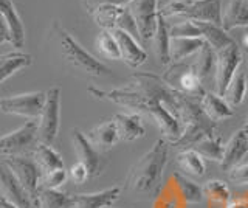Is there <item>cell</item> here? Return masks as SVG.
Segmentation results:
<instances>
[{
	"label": "cell",
	"instance_id": "obj_1",
	"mask_svg": "<svg viewBox=\"0 0 248 208\" xmlns=\"http://www.w3.org/2000/svg\"><path fill=\"white\" fill-rule=\"evenodd\" d=\"M89 94L149 117L158 126L163 140L168 142L169 146H172L182 135L180 123L177 120L175 90L170 89L158 75L137 72L130 76L126 86L112 90L89 87Z\"/></svg>",
	"mask_w": 248,
	"mask_h": 208
},
{
	"label": "cell",
	"instance_id": "obj_2",
	"mask_svg": "<svg viewBox=\"0 0 248 208\" xmlns=\"http://www.w3.org/2000/svg\"><path fill=\"white\" fill-rule=\"evenodd\" d=\"M169 144L158 138L152 148L130 168L126 177V188L138 196H152L158 191L168 163Z\"/></svg>",
	"mask_w": 248,
	"mask_h": 208
},
{
	"label": "cell",
	"instance_id": "obj_3",
	"mask_svg": "<svg viewBox=\"0 0 248 208\" xmlns=\"http://www.w3.org/2000/svg\"><path fill=\"white\" fill-rule=\"evenodd\" d=\"M177 120L180 123L182 135L172 144L180 149H189L202 138L216 135V123L209 120L200 106V98L188 96L175 90Z\"/></svg>",
	"mask_w": 248,
	"mask_h": 208
},
{
	"label": "cell",
	"instance_id": "obj_4",
	"mask_svg": "<svg viewBox=\"0 0 248 208\" xmlns=\"http://www.w3.org/2000/svg\"><path fill=\"white\" fill-rule=\"evenodd\" d=\"M53 33L58 39V45H59L62 58H64L65 63L72 65L75 70L81 72L84 75H90V76H103V75L112 73L110 68L104 63H101L99 59H96L95 56H92L79 42L73 39L72 34L65 32V30L58 24V22L53 24Z\"/></svg>",
	"mask_w": 248,
	"mask_h": 208
},
{
	"label": "cell",
	"instance_id": "obj_5",
	"mask_svg": "<svg viewBox=\"0 0 248 208\" xmlns=\"http://www.w3.org/2000/svg\"><path fill=\"white\" fill-rule=\"evenodd\" d=\"M161 78L170 89L180 92V94L196 98H202L205 95V90L202 87L203 81L196 72L194 65L188 63V59L182 61V63H170Z\"/></svg>",
	"mask_w": 248,
	"mask_h": 208
},
{
	"label": "cell",
	"instance_id": "obj_6",
	"mask_svg": "<svg viewBox=\"0 0 248 208\" xmlns=\"http://www.w3.org/2000/svg\"><path fill=\"white\" fill-rule=\"evenodd\" d=\"M46 99L37 118V142L53 144L61 126V89L54 86L45 92Z\"/></svg>",
	"mask_w": 248,
	"mask_h": 208
},
{
	"label": "cell",
	"instance_id": "obj_7",
	"mask_svg": "<svg viewBox=\"0 0 248 208\" xmlns=\"http://www.w3.org/2000/svg\"><path fill=\"white\" fill-rule=\"evenodd\" d=\"M95 24L101 27V30H123L132 34L135 39H140L138 28L134 17H132L127 6H115V5H101L90 13Z\"/></svg>",
	"mask_w": 248,
	"mask_h": 208
},
{
	"label": "cell",
	"instance_id": "obj_8",
	"mask_svg": "<svg viewBox=\"0 0 248 208\" xmlns=\"http://www.w3.org/2000/svg\"><path fill=\"white\" fill-rule=\"evenodd\" d=\"M6 166L11 169L16 179L20 182V185L28 192L31 200L39 208V191H41V169L36 165L33 157H23V156H8L2 159Z\"/></svg>",
	"mask_w": 248,
	"mask_h": 208
},
{
	"label": "cell",
	"instance_id": "obj_9",
	"mask_svg": "<svg viewBox=\"0 0 248 208\" xmlns=\"http://www.w3.org/2000/svg\"><path fill=\"white\" fill-rule=\"evenodd\" d=\"M244 63V53L240 51L237 44H231L219 51H216V72L214 82L217 95L223 96L227 92L232 76L237 72V68Z\"/></svg>",
	"mask_w": 248,
	"mask_h": 208
},
{
	"label": "cell",
	"instance_id": "obj_10",
	"mask_svg": "<svg viewBox=\"0 0 248 208\" xmlns=\"http://www.w3.org/2000/svg\"><path fill=\"white\" fill-rule=\"evenodd\" d=\"M45 99V92H28V94L0 98V112L19 115L28 120H37L42 113Z\"/></svg>",
	"mask_w": 248,
	"mask_h": 208
},
{
	"label": "cell",
	"instance_id": "obj_11",
	"mask_svg": "<svg viewBox=\"0 0 248 208\" xmlns=\"http://www.w3.org/2000/svg\"><path fill=\"white\" fill-rule=\"evenodd\" d=\"M127 10L137 24L140 39L152 41L158 22V0H132Z\"/></svg>",
	"mask_w": 248,
	"mask_h": 208
},
{
	"label": "cell",
	"instance_id": "obj_12",
	"mask_svg": "<svg viewBox=\"0 0 248 208\" xmlns=\"http://www.w3.org/2000/svg\"><path fill=\"white\" fill-rule=\"evenodd\" d=\"M37 140V121L28 120L23 126L0 137V156H19Z\"/></svg>",
	"mask_w": 248,
	"mask_h": 208
},
{
	"label": "cell",
	"instance_id": "obj_13",
	"mask_svg": "<svg viewBox=\"0 0 248 208\" xmlns=\"http://www.w3.org/2000/svg\"><path fill=\"white\" fill-rule=\"evenodd\" d=\"M0 196L17 208H37L3 160H0Z\"/></svg>",
	"mask_w": 248,
	"mask_h": 208
},
{
	"label": "cell",
	"instance_id": "obj_14",
	"mask_svg": "<svg viewBox=\"0 0 248 208\" xmlns=\"http://www.w3.org/2000/svg\"><path fill=\"white\" fill-rule=\"evenodd\" d=\"M72 143H73L78 161L87 168L90 179L92 177H98L104 166V161L101 159V152L87 140L85 134L76 128L72 129Z\"/></svg>",
	"mask_w": 248,
	"mask_h": 208
},
{
	"label": "cell",
	"instance_id": "obj_15",
	"mask_svg": "<svg viewBox=\"0 0 248 208\" xmlns=\"http://www.w3.org/2000/svg\"><path fill=\"white\" fill-rule=\"evenodd\" d=\"M121 188L110 187L96 192H84V194L72 196L68 208H112L120 197Z\"/></svg>",
	"mask_w": 248,
	"mask_h": 208
},
{
	"label": "cell",
	"instance_id": "obj_16",
	"mask_svg": "<svg viewBox=\"0 0 248 208\" xmlns=\"http://www.w3.org/2000/svg\"><path fill=\"white\" fill-rule=\"evenodd\" d=\"M112 34L115 36L116 42H118L121 59L129 67L137 68L146 63L147 53L144 51V48L140 47V44L137 42L138 39H135L132 34L123 32V30H112Z\"/></svg>",
	"mask_w": 248,
	"mask_h": 208
},
{
	"label": "cell",
	"instance_id": "obj_17",
	"mask_svg": "<svg viewBox=\"0 0 248 208\" xmlns=\"http://www.w3.org/2000/svg\"><path fill=\"white\" fill-rule=\"evenodd\" d=\"M247 154H248V134L244 129H239L231 135L228 143L225 144L223 159L220 161L222 169L223 171H230L231 168H234L245 159Z\"/></svg>",
	"mask_w": 248,
	"mask_h": 208
},
{
	"label": "cell",
	"instance_id": "obj_18",
	"mask_svg": "<svg viewBox=\"0 0 248 208\" xmlns=\"http://www.w3.org/2000/svg\"><path fill=\"white\" fill-rule=\"evenodd\" d=\"M116 130H118L120 142H135L138 138H143L146 129L143 125V117L140 113H115L113 118Z\"/></svg>",
	"mask_w": 248,
	"mask_h": 208
},
{
	"label": "cell",
	"instance_id": "obj_19",
	"mask_svg": "<svg viewBox=\"0 0 248 208\" xmlns=\"http://www.w3.org/2000/svg\"><path fill=\"white\" fill-rule=\"evenodd\" d=\"M85 137H87V140L95 146L99 152H106L108 149H112L113 146L120 142L118 130H116L113 120L99 123L95 128H92L89 132L85 134Z\"/></svg>",
	"mask_w": 248,
	"mask_h": 208
},
{
	"label": "cell",
	"instance_id": "obj_20",
	"mask_svg": "<svg viewBox=\"0 0 248 208\" xmlns=\"http://www.w3.org/2000/svg\"><path fill=\"white\" fill-rule=\"evenodd\" d=\"M0 14L3 16L11 34V44L16 48H22L25 44V28L13 0H0Z\"/></svg>",
	"mask_w": 248,
	"mask_h": 208
},
{
	"label": "cell",
	"instance_id": "obj_21",
	"mask_svg": "<svg viewBox=\"0 0 248 208\" xmlns=\"http://www.w3.org/2000/svg\"><path fill=\"white\" fill-rule=\"evenodd\" d=\"M200 106L206 117L214 123L231 118L234 115L232 107L225 101L223 96L211 94V92H205V95L200 98Z\"/></svg>",
	"mask_w": 248,
	"mask_h": 208
},
{
	"label": "cell",
	"instance_id": "obj_22",
	"mask_svg": "<svg viewBox=\"0 0 248 208\" xmlns=\"http://www.w3.org/2000/svg\"><path fill=\"white\" fill-rule=\"evenodd\" d=\"M248 27V0H231L227 10L222 11V28L231 32L234 28Z\"/></svg>",
	"mask_w": 248,
	"mask_h": 208
},
{
	"label": "cell",
	"instance_id": "obj_23",
	"mask_svg": "<svg viewBox=\"0 0 248 208\" xmlns=\"http://www.w3.org/2000/svg\"><path fill=\"white\" fill-rule=\"evenodd\" d=\"M205 44L203 37H170L169 58L170 63H182L192 58Z\"/></svg>",
	"mask_w": 248,
	"mask_h": 208
},
{
	"label": "cell",
	"instance_id": "obj_24",
	"mask_svg": "<svg viewBox=\"0 0 248 208\" xmlns=\"http://www.w3.org/2000/svg\"><path fill=\"white\" fill-rule=\"evenodd\" d=\"M33 160L41 169V174L65 168L61 154L56 149H53L51 144H45L41 142H37L33 149Z\"/></svg>",
	"mask_w": 248,
	"mask_h": 208
},
{
	"label": "cell",
	"instance_id": "obj_25",
	"mask_svg": "<svg viewBox=\"0 0 248 208\" xmlns=\"http://www.w3.org/2000/svg\"><path fill=\"white\" fill-rule=\"evenodd\" d=\"M175 163H177L178 169L182 171V174H185V176L203 177L206 173L205 159L194 149H182L177 154Z\"/></svg>",
	"mask_w": 248,
	"mask_h": 208
},
{
	"label": "cell",
	"instance_id": "obj_26",
	"mask_svg": "<svg viewBox=\"0 0 248 208\" xmlns=\"http://www.w3.org/2000/svg\"><path fill=\"white\" fill-rule=\"evenodd\" d=\"M202 190H203V199H206L209 208H227L231 199V192L228 185L223 180H208Z\"/></svg>",
	"mask_w": 248,
	"mask_h": 208
},
{
	"label": "cell",
	"instance_id": "obj_27",
	"mask_svg": "<svg viewBox=\"0 0 248 208\" xmlns=\"http://www.w3.org/2000/svg\"><path fill=\"white\" fill-rule=\"evenodd\" d=\"M192 22L200 30L203 41L211 45L214 51H219L225 47H228V45L234 44V39H232L222 27L214 25V24H208V22H197V20H192Z\"/></svg>",
	"mask_w": 248,
	"mask_h": 208
},
{
	"label": "cell",
	"instance_id": "obj_28",
	"mask_svg": "<svg viewBox=\"0 0 248 208\" xmlns=\"http://www.w3.org/2000/svg\"><path fill=\"white\" fill-rule=\"evenodd\" d=\"M31 64H33V58L28 53L11 51L6 53V55H2L0 56V84L10 78V76H13L16 72L30 67Z\"/></svg>",
	"mask_w": 248,
	"mask_h": 208
},
{
	"label": "cell",
	"instance_id": "obj_29",
	"mask_svg": "<svg viewBox=\"0 0 248 208\" xmlns=\"http://www.w3.org/2000/svg\"><path fill=\"white\" fill-rule=\"evenodd\" d=\"M248 90V80H247V68L240 65L237 72L232 76L230 86L223 95V99L227 101L232 109L244 103L245 95Z\"/></svg>",
	"mask_w": 248,
	"mask_h": 208
},
{
	"label": "cell",
	"instance_id": "obj_30",
	"mask_svg": "<svg viewBox=\"0 0 248 208\" xmlns=\"http://www.w3.org/2000/svg\"><path fill=\"white\" fill-rule=\"evenodd\" d=\"M172 182L185 205L202 202V199H203V190H202V187H199L196 182H192L188 176H185L182 173H174Z\"/></svg>",
	"mask_w": 248,
	"mask_h": 208
},
{
	"label": "cell",
	"instance_id": "obj_31",
	"mask_svg": "<svg viewBox=\"0 0 248 208\" xmlns=\"http://www.w3.org/2000/svg\"><path fill=\"white\" fill-rule=\"evenodd\" d=\"M154 50L157 59L161 65H169L170 58H169V44H170V36H169V28L165 17L158 13V22H157V30L154 34Z\"/></svg>",
	"mask_w": 248,
	"mask_h": 208
},
{
	"label": "cell",
	"instance_id": "obj_32",
	"mask_svg": "<svg viewBox=\"0 0 248 208\" xmlns=\"http://www.w3.org/2000/svg\"><path fill=\"white\" fill-rule=\"evenodd\" d=\"M192 58L194 61L191 64L196 68V72L199 73L202 81L211 78L213 73L216 72V51L211 45L205 42L202 45V48Z\"/></svg>",
	"mask_w": 248,
	"mask_h": 208
},
{
	"label": "cell",
	"instance_id": "obj_33",
	"mask_svg": "<svg viewBox=\"0 0 248 208\" xmlns=\"http://www.w3.org/2000/svg\"><path fill=\"white\" fill-rule=\"evenodd\" d=\"M189 149H194L199 152L205 160H213V161H222L223 159V151H225V144L222 142V137L219 134L202 138L200 142H197L194 146H191Z\"/></svg>",
	"mask_w": 248,
	"mask_h": 208
},
{
	"label": "cell",
	"instance_id": "obj_34",
	"mask_svg": "<svg viewBox=\"0 0 248 208\" xmlns=\"http://www.w3.org/2000/svg\"><path fill=\"white\" fill-rule=\"evenodd\" d=\"M95 45H96V50L101 56H104L107 59H112V61L121 59L118 42H116L115 36L112 34V32H108V30H101L98 37H96Z\"/></svg>",
	"mask_w": 248,
	"mask_h": 208
},
{
	"label": "cell",
	"instance_id": "obj_35",
	"mask_svg": "<svg viewBox=\"0 0 248 208\" xmlns=\"http://www.w3.org/2000/svg\"><path fill=\"white\" fill-rule=\"evenodd\" d=\"M72 196L59 190L41 188L39 191V208H68Z\"/></svg>",
	"mask_w": 248,
	"mask_h": 208
},
{
	"label": "cell",
	"instance_id": "obj_36",
	"mask_svg": "<svg viewBox=\"0 0 248 208\" xmlns=\"http://www.w3.org/2000/svg\"><path fill=\"white\" fill-rule=\"evenodd\" d=\"M68 179V171L65 168L50 171L41 176V188H50V190H59Z\"/></svg>",
	"mask_w": 248,
	"mask_h": 208
},
{
	"label": "cell",
	"instance_id": "obj_37",
	"mask_svg": "<svg viewBox=\"0 0 248 208\" xmlns=\"http://www.w3.org/2000/svg\"><path fill=\"white\" fill-rule=\"evenodd\" d=\"M169 36L170 37H202V33L192 20L185 19L180 24L169 28Z\"/></svg>",
	"mask_w": 248,
	"mask_h": 208
},
{
	"label": "cell",
	"instance_id": "obj_38",
	"mask_svg": "<svg viewBox=\"0 0 248 208\" xmlns=\"http://www.w3.org/2000/svg\"><path fill=\"white\" fill-rule=\"evenodd\" d=\"M228 179L236 185H248V161H240L239 165L228 171Z\"/></svg>",
	"mask_w": 248,
	"mask_h": 208
},
{
	"label": "cell",
	"instance_id": "obj_39",
	"mask_svg": "<svg viewBox=\"0 0 248 208\" xmlns=\"http://www.w3.org/2000/svg\"><path fill=\"white\" fill-rule=\"evenodd\" d=\"M68 179L76 185H82L84 182H87L90 179V174L82 163L76 161V163L68 169Z\"/></svg>",
	"mask_w": 248,
	"mask_h": 208
},
{
	"label": "cell",
	"instance_id": "obj_40",
	"mask_svg": "<svg viewBox=\"0 0 248 208\" xmlns=\"http://www.w3.org/2000/svg\"><path fill=\"white\" fill-rule=\"evenodd\" d=\"M132 0H84V5L89 13L101 5H115V6H127Z\"/></svg>",
	"mask_w": 248,
	"mask_h": 208
},
{
	"label": "cell",
	"instance_id": "obj_41",
	"mask_svg": "<svg viewBox=\"0 0 248 208\" xmlns=\"http://www.w3.org/2000/svg\"><path fill=\"white\" fill-rule=\"evenodd\" d=\"M227 208H248V194L231 196Z\"/></svg>",
	"mask_w": 248,
	"mask_h": 208
},
{
	"label": "cell",
	"instance_id": "obj_42",
	"mask_svg": "<svg viewBox=\"0 0 248 208\" xmlns=\"http://www.w3.org/2000/svg\"><path fill=\"white\" fill-rule=\"evenodd\" d=\"M5 42L11 44V34H10V28H8L3 16L0 14V44H5Z\"/></svg>",
	"mask_w": 248,
	"mask_h": 208
},
{
	"label": "cell",
	"instance_id": "obj_43",
	"mask_svg": "<svg viewBox=\"0 0 248 208\" xmlns=\"http://www.w3.org/2000/svg\"><path fill=\"white\" fill-rule=\"evenodd\" d=\"M0 208H17V207L13 205L11 202H8L6 199H3L2 196H0Z\"/></svg>",
	"mask_w": 248,
	"mask_h": 208
},
{
	"label": "cell",
	"instance_id": "obj_44",
	"mask_svg": "<svg viewBox=\"0 0 248 208\" xmlns=\"http://www.w3.org/2000/svg\"><path fill=\"white\" fill-rule=\"evenodd\" d=\"M244 130H245V132L248 134V118H247V121H245V125H244V128H242Z\"/></svg>",
	"mask_w": 248,
	"mask_h": 208
},
{
	"label": "cell",
	"instance_id": "obj_45",
	"mask_svg": "<svg viewBox=\"0 0 248 208\" xmlns=\"http://www.w3.org/2000/svg\"><path fill=\"white\" fill-rule=\"evenodd\" d=\"M247 67H248V53H247Z\"/></svg>",
	"mask_w": 248,
	"mask_h": 208
},
{
	"label": "cell",
	"instance_id": "obj_46",
	"mask_svg": "<svg viewBox=\"0 0 248 208\" xmlns=\"http://www.w3.org/2000/svg\"><path fill=\"white\" fill-rule=\"evenodd\" d=\"M154 208H158V207H157V205H155V207H154Z\"/></svg>",
	"mask_w": 248,
	"mask_h": 208
}]
</instances>
